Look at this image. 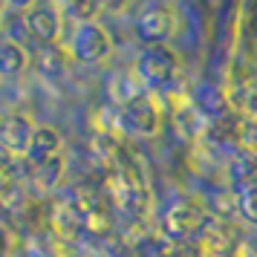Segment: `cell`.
I'll return each instance as SVG.
<instances>
[{"mask_svg":"<svg viewBox=\"0 0 257 257\" xmlns=\"http://www.w3.org/2000/svg\"><path fill=\"white\" fill-rule=\"evenodd\" d=\"M133 72L139 75L148 93H162L168 90L174 78L179 75V55L171 44H159V47H145L136 55Z\"/></svg>","mask_w":257,"mask_h":257,"instance_id":"1","label":"cell"},{"mask_svg":"<svg viewBox=\"0 0 257 257\" xmlns=\"http://www.w3.org/2000/svg\"><path fill=\"white\" fill-rule=\"evenodd\" d=\"M162 104L153 98L151 93L133 98L127 104L118 107V130L124 136H136V139H151L159 136L162 130Z\"/></svg>","mask_w":257,"mask_h":257,"instance_id":"2","label":"cell"},{"mask_svg":"<svg viewBox=\"0 0 257 257\" xmlns=\"http://www.w3.org/2000/svg\"><path fill=\"white\" fill-rule=\"evenodd\" d=\"M70 58L75 64H84V67H98L110 58L113 52V38L98 21H90V24H78L70 35Z\"/></svg>","mask_w":257,"mask_h":257,"instance_id":"3","label":"cell"},{"mask_svg":"<svg viewBox=\"0 0 257 257\" xmlns=\"http://www.w3.org/2000/svg\"><path fill=\"white\" fill-rule=\"evenodd\" d=\"M179 29V18H176L174 6L171 3H151L145 6L133 24V32L145 47H159L168 44Z\"/></svg>","mask_w":257,"mask_h":257,"instance_id":"4","label":"cell"},{"mask_svg":"<svg viewBox=\"0 0 257 257\" xmlns=\"http://www.w3.org/2000/svg\"><path fill=\"white\" fill-rule=\"evenodd\" d=\"M24 18H26V29H29V38H32V44H35V47L58 44L61 21H64L58 3H52V0H38Z\"/></svg>","mask_w":257,"mask_h":257,"instance_id":"5","label":"cell"},{"mask_svg":"<svg viewBox=\"0 0 257 257\" xmlns=\"http://www.w3.org/2000/svg\"><path fill=\"white\" fill-rule=\"evenodd\" d=\"M35 121L26 113H9L0 118V153L3 156H26L35 133Z\"/></svg>","mask_w":257,"mask_h":257,"instance_id":"6","label":"cell"},{"mask_svg":"<svg viewBox=\"0 0 257 257\" xmlns=\"http://www.w3.org/2000/svg\"><path fill=\"white\" fill-rule=\"evenodd\" d=\"M188 104L205 118V124H211V121H217V118L231 113V101H228L225 90L217 87L214 81L194 84V90H191V95H188Z\"/></svg>","mask_w":257,"mask_h":257,"instance_id":"7","label":"cell"},{"mask_svg":"<svg viewBox=\"0 0 257 257\" xmlns=\"http://www.w3.org/2000/svg\"><path fill=\"white\" fill-rule=\"evenodd\" d=\"M61 148H64V139H61L58 127L52 124H38L35 133H32V142H29V151H26V162L38 168V165H47L52 159L61 156Z\"/></svg>","mask_w":257,"mask_h":257,"instance_id":"8","label":"cell"},{"mask_svg":"<svg viewBox=\"0 0 257 257\" xmlns=\"http://www.w3.org/2000/svg\"><path fill=\"white\" fill-rule=\"evenodd\" d=\"M70 49L61 47V44H47V47H35V55H32V70L47 78V81H58L64 78V72L70 67Z\"/></svg>","mask_w":257,"mask_h":257,"instance_id":"9","label":"cell"},{"mask_svg":"<svg viewBox=\"0 0 257 257\" xmlns=\"http://www.w3.org/2000/svg\"><path fill=\"white\" fill-rule=\"evenodd\" d=\"M165 237L171 240H185L188 234L199 225V211L194 205H185V202H176L165 211Z\"/></svg>","mask_w":257,"mask_h":257,"instance_id":"10","label":"cell"},{"mask_svg":"<svg viewBox=\"0 0 257 257\" xmlns=\"http://www.w3.org/2000/svg\"><path fill=\"white\" fill-rule=\"evenodd\" d=\"M29 67H32V55L26 52V47L12 44V41L0 44V78H6V81L21 78Z\"/></svg>","mask_w":257,"mask_h":257,"instance_id":"11","label":"cell"},{"mask_svg":"<svg viewBox=\"0 0 257 257\" xmlns=\"http://www.w3.org/2000/svg\"><path fill=\"white\" fill-rule=\"evenodd\" d=\"M58 9L64 18H70L72 24H90L95 21L98 15L104 12V6H101V0H58Z\"/></svg>","mask_w":257,"mask_h":257,"instance_id":"12","label":"cell"},{"mask_svg":"<svg viewBox=\"0 0 257 257\" xmlns=\"http://www.w3.org/2000/svg\"><path fill=\"white\" fill-rule=\"evenodd\" d=\"M110 95L116 98L118 104H127V101H133V98H139V95H145L148 90H145V84L139 81V75L133 70H121L116 72V78L110 81Z\"/></svg>","mask_w":257,"mask_h":257,"instance_id":"13","label":"cell"},{"mask_svg":"<svg viewBox=\"0 0 257 257\" xmlns=\"http://www.w3.org/2000/svg\"><path fill=\"white\" fill-rule=\"evenodd\" d=\"M0 32L6 35V41H12V44H21V47L32 44L29 29H26V18L21 12H9L6 15V21H3V29H0Z\"/></svg>","mask_w":257,"mask_h":257,"instance_id":"14","label":"cell"},{"mask_svg":"<svg viewBox=\"0 0 257 257\" xmlns=\"http://www.w3.org/2000/svg\"><path fill=\"white\" fill-rule=\"evenodd\" d=\"M237 211L245 222L257 225V185H245L237 197Z\"/></svg>","mask_w":257,"mask_h":257,"instance_id":"15","label":"cell"},{"mask_svg":"<svg viewBox=\"0 0 257 257\" xmlns=\"http://www.w3.org/2000/svg\"><path fill=\"white\" fill-rule=\"evenodd\" d=\"M139 257H168V243L162 237H145L139 245H136Z\"/></svg>","mask_w":257,"mask_h":257,"instance_id":"16","label":"cell"},{"mask_svg":"<svg viewBox=\"0 0 257 257\" xmlns=\"http://www.w3.org/2000/svg\"><path fill=\"white\" fill-rule=\"evenodd\" d=\"M3 3H6V9H9V12L26 15V12H29V9H32V6L38 3V0H3Z\"/></svg>","mask_w":257,"mask_h":257,"instance_id":"17","label":"cell"},{"mask_svg":"<svg viewBox=\"0 0 257 257\" xmlns=\"http://www.w3.org/2000/svg\"><path fill=\"white\" fill-rule=\"evenodd\" d=\"M101 6H104V12H110V15H121L130 6V0H101Z\"/></svg>","mask_w":257,"mask_h":257,"instance_id":"18","label":"cell"},{"mask_svg":"<svg viewBox=\"0 0 257 257\" xmlns=\"http://www.w3.org/2000/svg\"><path fill=\"white\" fill-rule=\"evenodd\" d=\"M6 15H9V9H6V3L0 0V29H3V21H6Z\"/></svg>","mask_w":257,"mask_h":257,"instance_id":"19","label":"cell"},{"mask_svg":"<svg viewBox=\"0 0 257 257\" xmlns=\"http://www.w3.org/2000/svg\"><path fill=\"white\" fill-rule=\"evenodd\" d=\"M251 35H254V41H257V12H254V18H251Z\"/></svg>","mask_w":257,"mask_h":257,"instance_id":"20","label":"cell"},{"mask_svg":"<svg viewBox=\"0 0 257 257\" xmlns=\"http://www.w3.org/2000/svg\"><path fill=\"white\" fill-rule=\"evenodd\" d=\"M153 3H171V0H153Z\"/></svg>","mask_w":257,"mask_h":257,"instance_id":"21","label":"cell"}]
</instances>
